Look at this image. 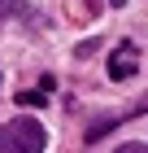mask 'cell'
<instances>
[{"mask_svg":"<svg viewBox=\"0 0 148 153\" xmlns=\"http://www.w3.org/2000/svg\"><path fill=\"white\" fill-rule=\"evenodd\" d=\"M109 4H122V0H109Z\"/></svg>","mask_w":148,"mask_h":153,"instance_id":"obj_6","label":"cell"},{"mask_svg":"<svg viewBox=\"0 0 148 153\" xmlns=\"http://www.w3.org/2000/svg\"><path fill=\"white\" fill-rule=\"evenodd\" d=\"M105 70H109V79H131V74L139 70V48L131 44V39H122V44L109 53V66H105Z\"/></svg>","mask_w":148,"mask_h":153,"instance_id":"obj_2","label":"cell"},{"mask_svg":"<svg viewBox=\"0 0 148 153\" xmlns=\"http://www.w3.org/2000/svg\"><path fill=\"white\" fill-rule=\"evenodd\" d=\"M44 101H48L44 88H22V92H18V105H22V109H39Z\"/></svg>","mask_w":148,"mask_h":153,"instance_id":"obj_3","label":"cell"},{"mask_svg":"<svg viewBox=\"0 0 148 153\" xmlns=\"http://www.w3.org/2000/svg\"><path fill=\"white\" fill-rule=\"evenodd\" d=\"M113 153H148V144H139V140H131V144H118Z\"/></svg>","mask_w":148,"mask_h":153,"instance_id":"obj_5","label":"cell"},{"mask_svg":"<svg viewBox=\"0 0 148 153\" xmlns=\"http://www.w3.org/2000/svg\"><path fill=\"white\" fill-rule=\"evenodd\" d=\"M44 144H48V131L26 114L0 127V153H44Z\"/></svg>","mask_w":148,"mask_h":153,"instance_id":"obj_1","label":"cell"},{"mask_svg":"<svg viewBox=\"0 0 148 153\" xmlns=\"http://www.w3.org/2000/svg\"><path fill=\"white\" fill-rule=\"evenodd\" d=\"M26 13H31L26 0H0V26L9 22V18H26Z\"/></svg>","mask_w":148,"mask_h":153,"instance_id":"obj_4","label":"cell"}]
</instances>
